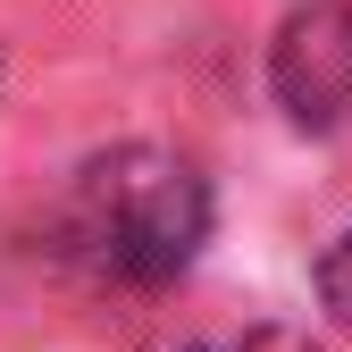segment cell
<instances>
[{
    "mask_svg": "<svg viewBox=\"0 0 352 352\" xmlns=\"http://www.w3.org/2000/svg\"><path fill=\"white\" fill-rule=\"evenodd\" d=\"M210 235V185L185 151L118 143L76 176V243L126 285H168Z\"/></svg>",
    "mask_w": 352,
    "mask_h": 352,
    "instance_id": "obj_1",
    "label": "cell"
},
{
    "mask_svg": "<svg viewBox=\"0 0 352 352\" xmlns=\"http://www.w3.org/2000/svg\"><path fill=\"white\" fill-rule=\"evenodd\" d=\"M269 93L294 126H327L352 118V0H311V9H294L269 42Z\"/></svg>",
    "mask_w": 352,
    "mask_h": 352,
    "instance_id": "obj_2",
    "label": "cell"
},
{
    "mask_svg": "<svg viewBox=\"0 0 352 352\" xmlns=\"http://www.w3.org/2000/svg\"><path fill=\"white\" fill-rule=\"evenodd\" d=\"M319 302H327V319L352 336V235H336L327 260H319Z\"/></svg>",
    "mask_w": 352,
    "mask_h": 352,
    "instance_id": "obj_3",
    "label": "cell"
},
{
    "mask_svg": "<svg viewBox=\"0 0 352 352\" xmlns=\"http://www.w3.org/2000/svg\"><path fill=\"white\" fill-rule=\"evenodd\" d=\"M243 352H327V344H319V336H302V327H252Z\"/></svg>",
    "mask_w": 352,
    "mask_h": 352,
    "instance_id": "obj_4",
    "label": "cell"
},
{
    "mask_svg": "<svg viewBox=\"0 0 352 352\" xmlns=\"http://www.w3.org/2000/svg\"><path fill=\"white\" fill-rule=\"evenodd\" d=\"M151 352H201V344H151Z\"/></svg>",
    "mask_w": 352,
    "mask_h": 352,
    "instance_id": "obj_5",
    "label": "cell"
}]
</instances>
